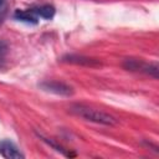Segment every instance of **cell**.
<instances>
[{"mask_svg":"<svg viewBox=\"0 0 159 159\" xmlns=\"http://www.w3.org/2000/svg\"><path fill=\"white\" fill-rule=\"evenodd\" d=\"M71 112L75 113L76 116L88 120V122H93V123H97V124H103V125H109V127H113L118 123V120L103 112V111H99V109H94V108H91V107H87V106H83V104H75V106H71Z\"/></svg>","mask_w":159,"mask_h":159,"instance_id":"obj_1","label":"cell"},{"mask_svg":"<svg viewBox=\"0 0 159 159\" xmlns=\"http://www.w3.org/2000/svg\"><path fill=\"white\" fill-rule=\"evenodd\" d=\"M39 87L46 92H51V93L65 96V97H70L75 93L73 88L70 84L65 82H60V81H45V82H41Z\"/></svg>","mask_w":159,"mask_h":159,"instance_id":"obj_2","label":"cell"},{"mask_svg":"<svg viewBox=\"0 0 159 159\" xmlns=\"http://www.w3.org/2000/svg\"><path fill=\"white\" fill-rule=\"evenodd\" d=\"M0 154L7 159H22L24 158V154L20 152V149L11 140H7V139H4L0 142Z\"/></svg>","mask_w":159,"mask_h":159,"instance_id":"obj_3","label":"cell"},{"mask_svg":"<svg viewBox=\"0 0 159 159\" xmlns=\"http://www.w3.org/2000/svg\"><path fill=\"white\" fill-rule=\"evenodd\" d=\"M14 17L21 22L31 24V25H35L39 21V16L34 11V9H31V10H16L14 14Z\"/></svg>","mask_w":159,"mask_h":159,"instance_id":"obj_4","label":"cell"},{"mask_svg":"<svg viewBox=\"0 0 159 159\" xmlns=\"http://www.w3.org/2000/svg\"><path fill=\"white\" fill-rule=\"evenodd\" d=\"M63 62H70V63H76V65H84V66H96L98 62L93 58L84 57V56H78V55H66L62 57Z\"/></svg>","mask_w":159,"mask_h":159,"instance_id":"obj_5","label":"cell"},{"mask_svg":"<svg viewBox=\"0 0 159 159\" xmlns=\"http://www.w3.org/2000/svg\"><path fill=\"white\" fill-rule=\"evenodd\" d=\"M34 11L36 12L39 17H42L46 20H51L55 16V7L52 5H42V6L34 9Z\"/></svg>","mask_w":159,"mask_h":159,"instance_id":"obj_6","label":"cell"},{"mask_svg":"<svg viewBox=\"0 0 159 159\" xmlns=\"http://www.w3.org/2000/svg\"><path fill=\"white\" fill-rule=\"evenodd\" d=\"M7 11V2L6 0H0V22L4 20Z\"/></svg>","mask_w":159,"mask_h":159,"instance_id":"obj_7","label":"cell"},{"mask_svg":"<svg viewBox=\"0 0 159 159\" xmlns=\"http://www.w3.org/2000/svg\"><path fill=\"white\" fill-rule=\"evenodd\" d=\"M6 50H7V43H6L5 41L0 40V55L5 53V52H6Z\"/></svg>","mask_w":159,"mask_h":159,"instance_id":"obj_8","label":"cell"}]
</instances>
